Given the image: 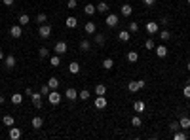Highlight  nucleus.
<instances>
[{
	"mask_svg": "<svg viewBox=\"0 0 190 140\" xmlns=\"http://www.w3.org/2000/svg\"><path fill=\"white\" fill-rule=\"evenodd\" d=\"M107 93V87L103 83H99V85H95V95H105Z\"/></svg>",
	"mask_w": 190,
	"mask_h": 140,
	"instance_id": "obj_31",
	"label": "nucleus"
},
{
	"mask_svg": "<svg viewBox=\"0 0 190 140\" xmlns=\"http://www.w3.org/2000/svg\"><path fill=\"white\" fill-rule=\"evenodd\" d=\"M12 102L17 106V104H21V102H23V95H21V93H14L12 95Z\"/></svg>",
	"mask_w": 190,
	"mask_h": 140,
	"instance_id": "obj_23",
	"label": "nucleus"
},
{
	"mask_svg": "<svg viewBox=\"0 0 190 140\" xmlns=\"http://www.w3.org/2000/svg\"><path fill=\"white\" fill-rule=\"evenodd\" d=\"M129 30H131V32H137V30H139V25L135 23V21H131V23H129Z\"/></svg>",
	"mask_w": 190,
	"mask_h": 140,
	"instance_id": "obj_43",
	"label": "nucleus"
},
{
	"mask_svg": "<svg viewBox=\"0 0 190 140\" xmlns=\"http://www.w3.org/2000/svg\"><path fill=\"white\" fill-rule=\"evenodd\" d=\"M143 2H144V6H152L156 0H143Z\"/></svg>",
	"mask_w": 190,
	"mask_h": 140,
	"instance_id": "obj_46",
	"label": "nucleus"
},
{
	"mask_svg": "<svg viewBox=\"0 0 190 140\" xmlns=\"http://www.w3.org/2000/svg\"><path fill=\"white\" fill-rule=\"evenodd\" d=\"M186 68H188V72H190V62H188V64H186Z\"/></svg>",
	"mask_w": 190,
	"mask_h": 140,
	"instance_id": "obj_50",
	"label": "nucleus"
},
{
	"mask_svg": "<svg viewBox=\"0 0 190 140\" xmlns=\"http://www.w3.org/2000/svg\"><path fill=\"white\" fill-rule=\"evenodd\" d=\"M48 100H50V104L57 106V104L61 102V93H57V89H51L50 95H48Z\"/></svg>",
	"mask_w": 190,
	"mask_h": 140,
	"instance_id": "obj_1",
	"label": "nucleus"
},
{
	"mask_svg": "<svg viewBox=\"0 0 190 140\" xmlns=\"http://www.w3.org/2000/svg\"><path fill=\"white\" fill-rule=\"evenodd\" d=\"M137 59H139V53L137 51H129L127 53V61L129 62H137Z\"/></svg>",
	"mask_w": 190,
	"mask_h": 140,
	"instance_id": "obj_28",
	"label": "nucleus"
},
{
	"mask_svg": "<svg viewBox=\"0 0 190 140\" xmlns=\"http://www.w3.org/2000/svg\"><path fill=\"white\" fill-rule=\"evenodd\" d=\"M160 38H162L164 42H169V40H171V32H169V30H162V32H160Z\"/></svg>",
	"mask_w": 190,
	"mask_h": 140,
	"instance_id": "obj_30",
	"label": "nucleus"
},
{
	"mask_svg": "<svg viewBox=\"0 0 190 140\" xmlns=\"http://www.w3.org/2000/svg\"><path fill=\"white\" fill-rule=\"evenodd\" d=\"M4 4L6 6H14V0H4Z\"/></svg>",
	"mask_w": 190,
	"mask_h": 140,
	"instance_id": "obj_47",
	"label": "nucleus"
},
{
	"mask_svg": "<svg viewBox=\"0 0 190 140\" xmlns=\"http://www.w3.org/2000/svg\"><path fill=\"white\" fill-rule=\"evenodd\" d=\"M97 2H101V0H97Z\"/></svg>",
	"mask_w": 190,
	"mask_h": 140,
	"instance_id": "obj_51",
	"label": "nucleus"
},
{
	"mask_svg": "<svg viewBox=\"0 0 190 140\" xmlns=\"http://www.w3.org/2000/svg\"><path fill=\"white\" fill-rule=\"evenodd\" d=\"M15 62H17L15 55H8V57L4 59V64H6V68H8V70H12V68L15 66Z\"/></svg>",
	"mask_w": 190,
	"mask_h": 140,
	"instance_id": "obj_9",
	"label": "nucleus"
},
{
	"mask_svg": "<svg viewBox=\"0 0 190 140\" xmlns=\"http://www.w3.org/2000/svg\"><path fill=\"white\" fill-rule=\"evenodd\" d=\"M188 4H190V0H188Z\"/></svg>",
	"mask_w": 190,
	"mask_h": 140,
	"instance_id": "obj_52",
	"label": "nucleus"
},
{
	"mask_svg": "<svg viewBox=\"0 0 190 140\" xmlns=\"http://www.w3.org/2000/svg\"><path fill=\"white\" fill-rule=\"evenodd\" d=\"M173 138H175V140H184V138H186V133H179V131H175Z\"/></svg>",
	"mask_w": 190,
	"mask_h": 140,
	"instance_id": "obj_40",
	"label": "nucleus"
},
{
	"mask_svg": "<svg viewBox=\"0 0 190 140\" xmlns=\"http://www.w3.org/2000/svg\"><path fill=\"white\" fill-rule=\"evenodd\" d=\"M84 30L87 32V34H95L97 27H95V23H93V21H87V23H86V27H84Z\"/></svg>",
	"mask_w": 190,
	"mask_h": 140,
	"instance_id": "obj_15",
	"label": "nucleus"
},
{
	"mask_svg": "<svg viewBox=\"0 0 190 140\" xmlns=\"http://www.w3.org/2000/svg\"><path fill=\"white\" fill-rule=\"evenodd\" d=\"M2 59H4V51H2V49H0V61H2Z\"/></svg>",
	"mask_w": 190,
	"mask_h": 140,
	"instance_id": "obj_48",
	"label": "nucleus"
},
{
	"mask_svg": "<svg viewBox=\"0 0 190 140\" xmlns=\"http://www.w3.org/2000/svg\"><path fill=\"white\" fill-rule=\"evenodd\" d=\"M50 62H51V66H59V62H61L59 55H53V57H50Z\"/></svg>",
	"mask_w": 190,
	"mask_h": 140,
	"instance_id": "obj_36",
	"label": "nucleus"
},
{
	"mask_svg": "<svg viewBox=\"0 0 190 140\" xmlns=\"http://www.w3.org/2000/svg\"><path fill=\"white\" fill-rule=\"evenodd\" d=\"M65 25L69 27V28H76V27H78V19H76L74 15H71V17L65 19Z\"/></svg>",
	"mask_w": 190,
	"mask_h": 140,
	"instance_id": "obj_12",
	"label": "nucleus"
},
{
	"mask_svg": "<svg viewBox=\"0 0 190 140\" xmlns=\"http://www.w3.org/2000/svg\"><path fill=\"white\" fill-rule=\"evenodd\" d=\"M105 23H107V27H110V28L116 27V25H118V15H116V13H108L107 19H105Z\"/></svg>",
	"mask_w": 190,
	"mask_h": 140,
	"instance_id": "obj_6",
	"label": "nucleus"
},
{
	"mask_svg": "<svg viewBox=\"0 0 190 140\" xmlns=\"http://www.w3.org/2000/svg\"><path fill=\"white\" fill-rule=\"evenodd\" d=\"M143 87H144V81H143V80L129 81V83H127V89H129L131 93H135V91H139V89H143Z\"/></svg>",
	"mask_w": 190,
	"mask_h": 140,
	"instance_id": "obj_3",
	"label": "nucleus"
},
{
	"mask_svg": "<svg viewBox=\"0 0 190 140\" xmlns=\"http://www.w3.org/2000/svg\"><path fill=\"white\" fill-rule=\"evenodd\" d=\"M46 21H48V15H46V13H38V15H36V23L44 25V23H46Z\"/></svg>",
	"mask_w": 190,
	"mask_h": 140,
	"instance_id": "obj_32",
	"label": "nucleus"
},
{
	"mask_svg": "<svg viewBox=\"0 0 190 140\" xmlns=\"http://www.w3.org/2000/svg\"><path fill=\"white\" fill-rule=\"evenodd\" d=\"M38 34H40V38H50V34H51V25H48V23H44V25H40V30H38Z\"/></svg>",
	"mask_w": 190,
	"mask_h": 140,
	"instance_id": "obj_2",
	"label": "nucleus"
},
{
	"mask_svg": "<svg viewBox=\"0 0 190 140\" xmlns=\"http://www.w3.org/2000/svg\"><path fill=\"white\" fill-rule=\"evenodd\" d=\"M29 23H30V17H29L27 13H21V15H19V25L25 27V25H29Z\"/></svg>",
	"mask_w": 190,
	"mask_h": 140,
	"instance_id": "obj_21",
	"label": "nucleus"
},
{
	"mask_svg": "<svg viewBox=\"0 0 190 140\" xmlns=\"http://www.w3.org/2000/svg\"><path fill=\"white\" fill-rule=\"evenodd\" d=\"M67 49H69V47H67V42H63V40H59L57 44H55V47H53V51L57 53V55H65Z\"/></svg>",
	"mask_w": 190,
	"mask_h": 140,
	"instance_id": "obj_4",
	"label": "nucleus"
},
{
	"mask_svg": "<svg viewBox=\"0 0 190 140\" xmlns=\"http://www.w3.org/2000/svg\"><path fill=\"white\" fill-rule=\"evenodd\" d=\"M48 85H50V89H57V87H59V80L55 78V76H51V78L48 80Z\"/></svg>",
	"mask_w": 190,
	"mask_h": 140,
	"instance_id": "obj_22",
	"label": "nucleus"
},
{
	"mask_svg": "<svg viewBox=\"0 0 190 140\" xmlns=\"http://www.w3.org/2000/svg\"><path fill=\"white\" fill-rule=\"evenodd\" d=\"M89 47H91V44H89L87 40H82V42H80V49H82V51H87Z\"/></svg>",
	"mask_w": 190,
	"mask_h": 140,
	"instance_id": "obj_37",
	"label": "nucleus"
},
{
	"mask_svg": "<svg viewBox=\"0 0 190 140\" xmlns=\"http://www.w3.org/2000/svg\"><path fill=\"white\" fill-rule=\"evenodd\" d=\"M120 13H122V15H124V17H129V15L133 13V8H131L129 4H124V6H122V8H120Z\"/></svg>",
	"mask_w": 190,
	"mask_h": 140,
	"instance_id": "obj_13",
	"label": "nucleus"
},
{
	"mask_svg": "<svg viewBox=\"0 0 190 140\" xmlns=\"http://www.w3.org/2000/svg\"><path fill=\"white\" fill-rule=\"evenodd\" d=\"M30 99H32V104H34V108H42V95L40 93H32L30 95Z\"/></svg>",
	"mask_w": 190,
	"mask_h": 140,
	"instance_id": "obj_7",
	"label": "nucleus"
},
{
	"mask_svg": "<svg viewBox=\"0 0 190 140\" xmlns=\"http://www.w3.org/2000/svg\"><path fill=\"white\" fill-rule=\"evenodd\" d=\"M158 30H160V27H158L156 21H148V23H147V32H148V34H156Z\"/></svg>",
	"mask_w": 190,
	"mask_h": 140,
	"instance_id": "obj_10",
	"label": "nucleus"
},
{
	"mask_svg": "<svg viewBox=\"0 0 190 140\" xmlns=\"http://www.w3.org/2000/svg\"><path fill=\"white\" fill-rule=\"evenodd\" d=\"M69 70H71L72 74H78V72H80V64H78L76 61H72V62L69 64Z\"/></svg>",
	"mask_w": 190,
	"mask_h": 140,
	"instance_id": "obj_26",
	"label": "nucleus"
},
{
	"mask_svg": "<svg viewBox=\"0 0 190 140\" xmlns=\"http://www.w3.org/2000/svg\"><path fill=\"white\" fill-rule=\"evenodd\" d=\"M169 127H171V131H179V129H181L179 121H171V123H169Z\"/></svg>",
	"mask_w": 190,
	"mask_h": 140,
	"instance_id": "obj_44",
	"label": "nucleus"
},
{
	"mask_svg": "<svg viewBox=\"0 0 190 140\" xmlns=\"http://www.w3.org/2000/svg\"><path fill=\"white\" fill-rule=\"evenodd\" d=\"M103 68H105V70H112V68H114V61H112V59H105V61H103Z\"/></svg>",
	"mask_w": 190,
	"mask_h": 140,
	"instance_id": "obj_25",
	"label": "nucleus"
},
{
	"mask_svg": "<svg viewBox=\"0 0 190 140\" xmlns=\"http://www.w3.org/2000/svg\"><path fill=\"white\" fill-rule=\"evenodd\" d=\"M133 110H135V112H144V102L143 100H137V102H133Z\"/></svg>",
	"mask_w": 190,
	"mask_h": 140,
	"instance_id": "obj_24",
	"label": "nucleus"
},
{
	"mask_svg": "<svg viewBox=\"0 0 190 140\" xmlns=\"http://www.w3.org/2000/svg\"><path fill=\"white\" fill-rule=\"evenodd\" d=\"M78 96H80V100H87V99H89V91H87V89H82L80 93H78Z\"/></svg>",
	"mask_w": 190,
	"mask_h": 140,
	"instance_id": "obj_34",
	"label": "nucleus"
},
{
	"mask_svg": "<svg viewBox=\"0 0 190 140\" xmlns=\"http://www.w3.org/2000/svg\"><path fill=\"white\" fill-rule=\"evenodd\" d=\"M10 138H12V140H19L21 138V129L12 127V129H10Z\"/></svg>",
	"mask_w": 190,
	"mask_h": 140,
	"instance_id": "obj_14",
	"label": "nucleus"
},
{
	"mask_svg": "<svg viewBox=\"0 0 190 140\" xmlns=\"http://www.w3.org/2000/svg\"><path fill=\"white\" fill-rule=\"evenodd\" d=\"M131 125H133V127H141V117H139V115H135V117L131 119Z\"/></svg>",
	"mask_w": 190,
	"mask_h": 140,
	"instance_id": "obj_41",
	"label": "nucleus"
},
{
	"mask_svg": "<svg viewBox=\"0 0 190 140\" xmlns=\"http://www.w3.org/2000/svg\"><path fill=\"white\" fill-rule=\"evenodd\" d=\"M38 53H40V57H42V59L50 57V49H48V47H40V49H38Z\"/></svg>",
	"mask_w": 190,
	"mask_h": 140,
	"instance_id": "obj_35",
	"label": "nucleus"
},
{
	"mask_svg": "<svg viewBox=\"0 0 190 140\" xmlns=\"http://www.w3.org/2000/svg\"><path fill=\"white\" fill-rule=\"evenodd\" d=\"M50 91H51V89H50V85H48V83L40 87V95H42V96H48V95H50Z\"/></svg>",
	"mask_w": 190,
	"mask_h": 140,
	"instance_id": "obj_33",
	"label": "nucleus"
},
{
	"mask_svg": "<svg viewBox=\"0 0 190 140\" xmlns=\"http://www.w3.org/2000/svg\"><path fill=\"white\" fill-rule=\"evenodd\" d=\"M107 99H105V95H97L95 96V108H99V110H103V108H107Z\"/></svg>",
	"mask_w": 190,
	"mask_h": 140,
	"instance_id": "obj_5",
	"label": "nucleus"
},
{
	"mask_svg": "<svg viewBox=\"0 0 190 140\" xmlns=\"http://www.w3.org/2000/svg\"><path fill=\"white\" fill-rule=\"evenodd\" d=\"M179 125H181V129H184V131H186V129L190 127V117H181V119H179Z\"/></svg>",
	"mask_w": 190,
	"mask_h": 140,
	"instance_id": "obj_19",
	"label": "nucleus"
},
{
	"mask_svg": "<svg viewBox=\"0 0 190 140\" xmlns=\"http://www.w3.org/2000/svg\"><path fill=\"white\" fill-rule=\"evenodd\" d=\"M97 12H101V13H107V12H108V4L105 2V0H101V2L97 4Z\"/></svg>",
	"mask_w": 190,
	"mask_h": 140,
	"instance_id": "obj_20",
	"label": "nucleus"
},
{
	"mask_svg": "<svg viewBox=\"0 0 190 140\" xmlns=\"http://www.w3.org/2000/svg\"><path fill=\"white\" fill-rule=\"evenodd\" d=\"M78 4H76V0H69V4H67V8H69V9H74Z\"/></svg>",
	"mask_w": 190,
	"mask_h": 140,
	"instance_id": "obj_45",
	"label": "nucleus"
},
{
	"mask_svg": "<svg viewBox=\"0 0 190 140\" xmlns=\"http://www.w3.org/2000/svg\"><path fill=\"white\" fill-rule=\"evenodd\" d=\"M2 123H4L6 127H12V125H14V115H4V117H2Z\"/></svg>",
	"mask_w": 190,
	"mask_h": 140,
	"instance_id": "obj_29",
	"label": "nucleus"
},
{
	"mask_svg": "<svg viewBox=\"0 0 190 140\" xmlns=\"http://www.w3.org/2000/svg\"><path fill=\"white\" fill-rule=\"evenodd\" d=\"M30 125L32 127H34V129H42V125H44V119H42V117H32V121H30Z\"/></svg>",
	"mask_w": 190,
	"mask_h": 140,
	"instance_id": "obj_17",
	"label": "nucleus"
},
{
	"mask_svg": "<svg viewBox=\"0 0 190 140\" xmlns=\"http://www.w3.org/2000/svg\"><path fill=\"white\" fill-rule=\"evenodd\" d=\"M0 104H4V96L2 95H0Z\"/></svg>",
	"mask_w": 190,
	"mask_h": 140,
	"instance_id": "obj_49",
	"label": "nucleus"
},
{
	"mask_svg": "<svg viewBox=\"0 0 190 140\" xmlns=\"http://www.w3.org/2000/svg\"><path fill=\"white\" fill-rule=\"evenodd\" d=\"M10 34H12L14 38H21V36H23V28H21V25H14L12 28H10Z\"/></svg>",
	"mask_w": 190,
	"mask_h": 140,
	"instance_id": "obj_8",
	"label": "nucleus"
},
{
	"mask_svg": "<svg viewBox=\"0 0 190 140\" xmlns=\"http://www.w3.org/2000/svg\"><path fill=\"white\" fill-rule=\"evenodd\" d=\"M154 49H156V55H158L160 59H164V57L167 55V47H165V46H156Z\"/></svg>",
	"mask_w": 190,
	"mask_h": 140,
	"instance_id": "obj_16",
	"label": "nucleus"
},
{
	"mask_svg": "<svg viewBox=\"0 0 190 140\" xmlns=\"http://www.w3.org/2000/svg\"><path fill=\"white\" fill-rule=\"evenodd\" d=\"M84 12H86L87 15H93V13H95V4H86V6H84Z\"/></svg>",
	"mask_w": 190,
	"mask_h": 140,
	"instance_id": "obj_27",
	"label": "nucleus"
},
{
	"mask_svg": "<svg viewBox=\"0 0 190 140\" xmlns=\"http://www.w3.org/2000/svg\"><path fill=\"white\" fill-rule=\"evenodd\" d=\"M144 47H147V49H154V47H156V44H154V40H152V38H148L147 42H144Z\"/></svg>",
	"mask_w": 190,
	"mask_h": 140,
	"instance_id": "obj_38",
	"label": "nucleus"
},
{
	"mask_svg": "<svg viewBox=\"0 0 190 140\" xmlns=\"http://www.w3.org/2000/svg\"><path fill=\"white\" fill-rule=\"evenodd\" d=\"M183 95L186 96V99H190V83L184 85V89H183Z\"/></svg>",
	"mask_w": 190,
	"mask_h": 140,
	"instance_id": "obj_42",
	"label": "nucleus"
},
{
	"mask_svg": "<svg viewBox=\"0 0 190 140\" xmlns=\"http://www.w3.org/2000/svg\"><path fill=\"white\" fill-rule=\"evenodd\" d=\"M95 44H97V46H103V44H105V36H103V34H97V36H95Z\"/></svg>",
	"mask_w": 190,
	"mask_h": 140,
	"instance_id": "obj_39",
	"label": "nucleus"
},
{
	"mask_svg": "<svg viewBox=\"0 0 190 140\" xmlns=\"http://www.w3.org/2000/svg\"><path fill=\"white\" fill-rule=\"evenodd\" d=\"M129 38H131V36H129L127 30H120V32H118V40H120V42H129Z\"/></svg>",
	"mask_w": 190,
	"mask_h": 140,
	"instance_id": "obj_18",
	"label": "nucleus"
},
{
	"mask_svg": "<svg viewBox=\"0 0 190 140\" xmlns=\"http://www.w3.org/2000/svg\"><path fill=\"white\" fill-rule=\"evenodd\" d=\"M65 96H67L69 100H76V99H78V91H76L74 87H69V89L65 91Z\"/></svg>",
	"mask_w": 190,
	"mask_h": 140,
	"instance_id": "obj_11",
	"label": "nucleus"
}]
</instances>
